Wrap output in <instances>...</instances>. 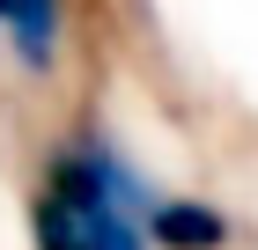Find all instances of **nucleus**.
Wrapping results in <instances>:
<instances>
[{"instance_id": "f257e3e1", "label": "nucleus", "mask_w": 258, "mask_h": 250, "mask_svg": "<svg viewBox=\"0 0 258 250\" xmlns=\"http://www.w3.org/2000/svg\"><path fill=\"white\" fill-rule=\"evenodd\" d=\"M140 213H155V199H140L118 154L67 147L30 206V228H37V250H148Z\"/></svg>"}, {"instance_id": "f03ea898", "label": "nucleus", "mask_w": 258, "mask_h": 250, "mask_svg": "<svg viewBox=\"0 0 258 250\" xmlns=\"http://www.w3.org/2000/svg\"><path fill=\"white\" fill-rule=\"evenodd\" d=\"M148 228L170 250H221L229 243V221H221L214 206H199V199H162V206L148 213Z\"/></svg>"}, {"instance_id": "7ed1b4c3", "label": "nucleus", "mask_w": 258, "mask_h": 250, "mask_svg": "<svg viewBox=\"0 0 258 250\" xmlns=\"http://www.w3.org/2000/svg\"><path fill=\"white\" fill-rule=\"evenodd\" d=\"M0 30L30 66H52L59 52V0H0Z\"/></svg>"}]
</instances>
